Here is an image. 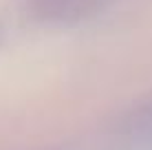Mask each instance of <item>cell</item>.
Returning a JSON list of instances; mask_svg holds the SVG:
<instances>
[{"label":"cell","mask_w":152,"mask_h":150,"mask_svg":"<svg viewBox=\"0 0 152 150\" xmlns=\"http://www.w3.org/2000/svg\"><path fill=\"white\" fill-rule=\"evenodd\" d=\"M104 0H31V11L44 22H77L102 9Z\"/></svg>","instance_id":"obj_1"}]
</instances>
